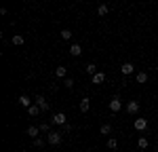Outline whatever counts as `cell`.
Returning a JSON list of instances; mask_svg holds the SVG:
<instances>
[{
    "label": "cell",
    "instance_id": "1",
    "mask_svg": "<svg viewBox=\"0 0 158 152\" xmlns=\"http://www.w3.org/2000/svg\"><path fill=\"white\" fill-rule=\"evenodd\" d=\"M61 141H63V135L59 131H49V135H47V144L49 146H59Z\"/></svg>",
    "mask_w": 158,
    "mask_h": 152
},
{
    "label": "cell",
    "instance_id": "2",
    "mask_svg": "<svg viewBox=\"0 0 158 152\" xmlns=\"http://www.w3.org/2000/svg\"><path fill=\"white\" fill-rule=\"evenodd\" d=\"M110 110H112V112H120V110H122V101H120L118 95L112 97V101H110Z\"/></svg>",
    "mask_w": 158,
    "mask_h": 152
},
{
    "label": "cell",
    "instance_id": "3",
    "mask_svg": "<svg viewBox=\"0 0 158 152\" xmlns=\"http://www.w3.org/2000/svg\"><path fill=\"white\" fill-rule=\"evenodd\" d=\"M51 123H53V125H65V123H68V116H65L63 112H55Z\"/></svg>",
    "mask_w": 158,
    "mask_h": 152
},
{
    "label": "cell",
    "instance_id": "4",
    "mask_svg": "<svg viewBox=\"0 0 158 152\" xmlns=\"http://www.w3.org/2000/svg\"><path fill=\"white\" fill-rule=\"evenodd\" d=\"M120 72H122L124 76H129V74H135V65H133L131 61L122 63V65H120Z\"/></svg>",
    "mask_w": 158,
    "mask_h": 152
},
{
    "label": "cell",
    "instance_id": "5",
    "mask_svg": "<svg viewBox=\"0 0 158 152\" xmlns=\"http://www.w3.org/2000/svg\"><path fill=\"white\" fill-rule=\"evenodd\" d=\"M127 112H129V114H137V112H139V101L131 99L129 103H127Z\"/></svg>",
    "mask_w": 158,
    "mask_h": 152
},
{
    "label": "cell",
    "instance_id": "6",
    "mask_svg": "<svg viewBox=\"0 0 158 152\" xmlns=\"http://www.w3.org/2000/svg\"><path fill=\"white\" fill-rule=\"evenodd\" d=\"M135 129H137V131H141V133H143V131H146L148 129V118H137V120H135Z\"/></svg>",
    "mask_w": 158,
    "mask_h": 152
},
{
    "label": "cell",
    "instance_id": "7",
    "mask_svg": "<svg viewBox=\"0 0 158 152\" xmlns=\"http://www.w3.org/2000/svg\"><path fill=\"white\" fill-rule=\"evenodd\" d=\"M36 103L40 106V110H42V112H44V110H49V101L44 99L42 95H36Z\"/></svg>",
    "mask_w": 158,
    "mask_h": 152
},
{
    "label": "cell",
    "instance_id": "8",
    "mask_svg": "<svg viewBox=\"0 0 158 152\" xmlns=\"http://www.w3.org/2000/svg\"><path fill=\"white\" fill-rule=\"evenodd\" d=\"M103 80H106V74H103V72H97L95 76H91V82H93V85H101Z\"/></svg>",
    "mask_w": 158,
    "mask_h": 152
},
{
    "label": "cell",
    "instance_id": "9",
    "mask_svg": "<svg viewBox=\"0 0 158 152\" xmlns=\"http://www.w3.org/2000/svg\"><path fill=\"white\" fill-rule=\"evenodd\" d=\"M70 55L80 57V55H82V47H80V44H72V47H70Z\"/></svg>",
    "mask_w": 158,
    "mask_h": 152
},
{
    "label": "cell",
    "instance_id": "10",
    "mask_svg": "<svg viewBox=\"0 0 158 152\" xmlns=\"http://www.w3.org/2000/svg\"><path fill=\"white\" fill-rule=\"evenodd\" d=\"M27 112H30V116H38L42 110H40V106H38V103H32V106L27 108Z\"/></svg>",
    "mask_w": 158,
    "mask_h": 152
},
{
    "label": "cell",
    "instance_id": "11",
    "mask_svg": "<svg viewBox=\"0 0 158 152\" xmlns=\"http://www.w3.org/2000/svg\"><path fill=\"white\" fill-rule=\"evenodd\" d=\"M108 13H110V6H108V4H99V6H97V15H99V17H106Z\"/></svg>",
    "mask_w": 158,
    "mask_h": 152
},
{
    "label": "cell",
    "instance_id": "12",
    "mask_svg": "<svg viewBox=\"0 0 158 152\" xmlns=\"http://www.w3.org/2000/svg\"><path fill=\"white\" fill-rule=\"evenodd\" d=\"M89 106H91L89 97H82V99H80V112H89Z\"/></svg>",
    "mask_w": 158,
    "mask_h": 152
},
{
    "label": "cell",
    "instance_id": "13",
    "mask_svg": "<svg viewBox=\"0 0 158 152\" xmlns=\"http://www.w3.org/2000/svg\"><path fill=\"white\" fill-rule=\"evenodd\" d=\"M38 133H40V127H27V135L30 137H38Z\"/></svg>",
    "mask_w": 158,
    "mask_h": 152
},
{
    "label": "cell",
    "instance_id": "14",
    "mask_svg": "<svg viewBox=\"0 0 158 152\" xmlns=\"http://www.w3.org/2000/svg\"><path fill=\"white\" fill-rule=\"evenodd\" d=\"M135 78H137V82H141V85H143V82H148V74H146V72H137V74H135Z\"/></svg>",
    "mask_w": 158,
    "mask_h": 152
},
{
    "label": "cell",
    "instance_id": "15",
    "mask_svg": "<svg viewBox=\"0 0 158 152\" xmlns=\"http://www.w3.org/2000/svg\"><path fill=\"white\" fill-rule=\"evenodd\" d=\"M97 72H99V70H97V65H95V63H89V65H86V74L95 76Z\"/></svg>",
    "mask_w": 158,
    "mask_h": 152
},
{
    "label": "cell",
    "instance_id": "16",
    "mask_svg": "<svg viewBox=\"0 0 158 152\" xmlns=\"http://www.w3.org/2000/svg\"><path fill=\"white\" fill-rule=\"evenodd\" d=\"M65 74H68V70H65V65H59V68L55 70V76H57V78H63Z\"/></svg>",
    "mask_w": 158,
    "mask_h": 152
},
{
    "label": "cell",
    "instance_id": "17",
    "mask_svg": "<svg viewBox=\"0 0 158 152\" xmlns=\"http://www.w3.org/2000/svg\"><path fill=\"white\" fill-rule=\"evenodd\" d=\"M19 103H21L23 108H30V106H32V103H30V97H27V95H19Z\"/></svg>",
    "mask_w": 158,
    "mask_h": 152
},
{
    "label": "cell",
    "instance_id": "18",
    "mask_svg": "<svg viewBox=\"0 0 158 152\" xmlns=\"http://www.w3.org/2000/svg\"><path fill=\"white\" fill-rule=\"evenodd\" d=\"M106 146H108L110 150H116V148H118V141H116V139H114V137H110L108 141H106Z\"/></svg>",
    "mask_w": 158,
    "mask_h": 152
},
{
    "label": "cell",
    "instance_id": "19",
    "mask_svg": "<svg viewBox=\"0 0 158 152\" xmlns=\"http://www.w3.org/2000/svg\"><path fill=\"white\" fill-rule=\"evenodd\" d=\"M11 42L15 44V47H21V44H23V36H19V34H17V36H13Z\"/></svg>",
    "mask_w": 158,
    "mask_h": 152
},
{
    "label": "cell",
    "instance_id": "20",
    "mask_svg": "<svg viewBox=\"0 0 158 152\" xmlns=\"http://www.w3.org/2000/svg\"><path fill=\"white\" fill-rule=\"evenodd\" d=\"M137 146H139L141 150H146V148H148V137H139V139H137Z\"/></svg>",
    "mask_w": 158,
    "mask_h": 152
},
{
    "label": "cell",
    "instance_id": "21",
    "mask_svg": "<svg viewBox=\"0 0 158 152\" xmlns=\"http://www.w3.org/2000/svg\"><path fill=\"white\" fill-rule=\"evenodd\" d=\"M61 38H63V40H70V38H72V30H68V27L61 30Z\"/></svg>",
    "mask_w": 158,
    "mask_h": 152
},
{
    "label": "cell",
    "instance_id": "22",
    "mask_svg": "<svg viewBox=\"0 0 158 152\" xmlns=\"http://www.w3.org/2000/svg\"><path fill=\"white\" fill-rule=\"evenodd\" d=\"M34 146H36V148H42V146H47V141L42 137H34Z\"/></svg>",
    "mask_w": 158,
    "mask_h": 152
},
{
    "label": "cell",
    "instance_id": "23",
    "mask_svg": "<svg viewBox=\"0 0 158 152\" xmlns=\"http://www.w3.org/2000/svg\"><path fill=\"white\" fill-rule=\"evenodd\" d=\"M101 133H103V135H110V133H112V125H108V123L101 125Z\"/></svg>",
    "mask_w": 158,
    "mask_h": 152
},
{
    "label": "cell",
    "instance_id": "24",
    "mask_svg": "<svg viewBox=\"0 0 158 152\" xmlns=\"http://www.w3.org/2000/svg\"><path fill=\"white\" fill-rule=\"evenodd\" d=\"M63 85H65L68 89H72L74 87V80H72V78H65V80H63Z\"/></svg>",
    "mask_w": 158,
    "mask_h": 152
},
{
    "label": "cell",
    "instance_id": "25",
    "mask_svg": "<svg viewBox=\"0 0 158 152\" xmlns=\"http://www.w3.org/2000/svg\"><path fill=\"white\" fill-rule=\"evenodd\" d=\"M40 127V131H42V133H47V131H51V127L47 125V123H42V125H38Z\"/></svg>",
    "mask_w": 158,
    "mask_h": 152
},
{
    "label": "cell",
    "instance_id": "26",
    "mask_svg": "<svg viewBox=\"0 0 158 152\" xmlns=\"http://www.w3.org/2000/svg\"><path fill=\"white\" fill-rule=\"evenodd\" d=\"M63 127V131H65V133H68V131H72V125H70V123H65V125H61Z\"/></svg>",
    "mask_w": 158,
    "mask_h": 152
},
{
    "label": "cell",
    "instance_id": "27",
    "mask_svg": "<svg viewBox=\"0 0 158 152\" xmlns=\"http://www.w3.org/2000/svg\"><path fill=\"white\" fill-rule=\"evenodd\" d=\"M156 137H158V133H156Z\"/></svg>",
    "mask_w": 158,
    "mask_h": 152
}]
</instances>
